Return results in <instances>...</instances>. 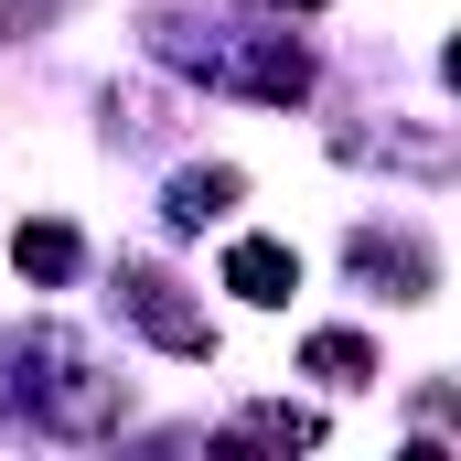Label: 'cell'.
<instances>
[{
  "label": "cell",
  "instance_id": "cell-1",
  "mask_svg": "<svg viewBox=\"0 0 461 461\" xmlns=\"http://www.w3.org/2000/svg\"><path fill=\"white\" fill-rule=\"evenodd\" d=\"M11 365H22V397L11 408H32V429L43 440H108L118 429V375H97V354L76 344V333H11Z\"/></svg>",
  "mask_w": 461,
  "mask_h": 461
},
{
  "label": "cell",
  "instance_id": "cell-2",
  "mask_svg": "<svg viewBox=\"0 0 461 461\" xmlns=\"http://www.w3.org/2000/svg\"><path fill=\"white\" fill-rule=\"evenodd\" d=\"M161 54L194 65V76H215V86H236V97H258V108H301V97H312V43H301V32H226V43H194L183 22H161Z\"/></svg>",
  "mask_w": 461,
  "mask_h": 461
},
{
  "label": "cell",
  "instance_id": "cell-3",
  "mask_svg": "<svg viewBox=\"0 0 461 461\" xmlns=\"http://www.w3.org/2000/svg\"><path fill=\"white\" fill-rule=\"evenodd\" d=\"M118 312L140 322V344H161L172 365H215V312H204V301H183V279H172V268L129 258V268H118Z\"/></svg>",
  "mask_w": 461,
  "mask_h": 461
},
{
  "label": "cell",
  "instance_id": "cell-4",
  "mask_svg": "<svg viewBox=\"0 0 461 461\" xmlns=\"http://www.w3.org/2000/svg\"><path fill=\"white\" fill-rule=\"evenodd\" d=\"M333 150H344V161H375V172H408V183H451L461 172V150H451L440 118H419V129H408V118H375V129H344Z\"/></svg>",
  "mask_w": 461,
  "mask_h": 461
},
{
  "label": "cell",
  "instance_id": "cell-5",
  "mask_svg": "<svg viewBox=\"0 0 461 461\" xmlns=\"http://www.w3.org/2000/svg\"><path fill=\"white\" fill-rule=\"evenodd\" d=\"M344 268L365 279V290H386V301H429V290H440V258H429L408 226H354Z\"/></svg>",
  "mask_w": 461,
  "mask_h": 461
},
{
  "label": "cell",
  "instance_id": "cell-6",
  "mask_svg": "<svg viewBox=\"0 0 461 461\" xmlns=\"http://www.w3.org/2000/svg\"><path fill=\"white\" fill-rule=\"evenodd\" d=\"M236 204H247V172H236V161H183V172H172V194H161V215H172L183 236L226 226Z\"/></svg>",
  "mask_w": 461,
  "mask_h": 461
},
{
  "label": "cell",
  "instance_id": "cell-7",
  "mask_svg": "<svg viewBox=\"0 0 461 461\" xmlns=\"http://www.w3.org/2000/svg\"><path fill=\"white\" fill-rule=\"evenodd\" d=\"M226 290L247 312H279L290 290H301V247H279V236H236L226 247Z\"/></svg>",
  "mask_w": 461,
  "mask_h": 461
},
{
  "label": "cell",
  "instance_id": "cell-8",
  "mask_svg": "<svg viewBox=\"0 0 461 461\" xmlns=\"http://www.w3.org/2000/svg\"><path fill=\"white\" fill-rule=\"evenodd\" d=\"M226 451H322V408H290V397H258L226 419Z\"/></svg>",
  "mask_w": 461,
  "mask_h": 461
},
{
  "label": "cell",
  "instance_id": "cell-9",
  "mask_svg": "<svg viewBox=\"0 0 461 461\" xmlns=\"http://www.w3.org/2000/svg\"><path fill=\"white\" fill-rule=\"evenodd\" d=\"M11 268H22V279H32V290H65V279H76V268H86V236L65 226V215H32V226L11 236Z\"/></svg>",
  "mask_w": 461,
  "mask_h": 461
},
{
  "label": "cell",
  "instance_id": "cell-10",
  "mask_svg": "<svg viewBox=\"0 0 461 461\" xmlns=\"http://www.w3.org/2000/svg\"><path fill=\"white\" fill-rule=\"evenodd\" d=\"M301 375H322V386H375V344H365V333H312V344H301Z\"/></svg>",
  "mask_w": 461,
  "mask_h": 461
},
{
  "label": "cell",
  "instance_id": "cell-11",
  "mask_svg": "<svg viewBox=\"0 0 461 461\" xmlns=\"http://www.w3.org/2000/svg\"><path fill=\"white\" fill-rule=\"evenodd\" d=\"M258 11H322V0H258Z\"/></svg>",
  "mask_w": 461,
  "mask_h": 461
}]
</instances>
